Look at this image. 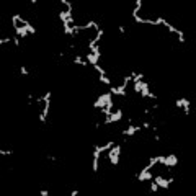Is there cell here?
I'll list each match as a JSON object with an SVG mask.
<instances>
[{"instance_id": "cell-1", "label": "cell", "mask_w": 196, "mask_h": 196, "mask_svg": "<svg viewBox=\"0 0 196 196\" xmlns=\"http://www.w3.org/2000/svg\"><path fill=\"white\" fill-rule=\"evenodd\" d=\"M120 157H121V146L120 144H114L110 150H108V159H110L111 165L116 167L118 163H120Z\"/></svg>"}, {"instance_id": "cell-2", "label": "cell", "mask_w": 196, "mask_h": 196, "mask_svg": "<svg viewBox=\"0 0 196 196\" xmlns=\"http://www.w3.org/2000/svg\"><path fill=\"white\" fill-rule=\"evenodd\" d=\"M111 100H113V98H111V93L110 92L101 93V95H98V98L93 101V108H95V110H101V108H105V106H106V103H108V101H111Z\"/></svg>"}, {"instance_id": "cell-3", "label": "cell", "mask_w": 196, "mask_h": 196, "mask_svg": "<svg viewBox=\"0 0 196 196\" xmlns=\"http://www.w3.org/2000/svg\"><path fill=\"white\" fill-rule=\"evenodd\" d=\"M152 180L155 181L157 185H159V188H160V190H169V188H170V185L175 181V178H173V177L165 178V177H162V175H157V177H154V178H152Z\"/></svg>"}, {"instance_id": "cell-4", "label": "cell", "mask_w": 196, "mask_h": 196, "mask_svg": "<svg viewBox=\"0 0 196 196\" xmlns=\"http://www.w3.org/2000/svg\"><path fill=\"white\" fill-rule=\"evenodd\" d=\"M122 110H116V111H113V113L110 114V116H105V121H103V124H114V122H120L122 120Z\"/></svg>"}, {"instance_id": "cell-5", "label": "cell", "mask_w": 196, "mask_h": 196, "mask_svg": "<svg viewBox=\"0 0 196 196\" xmlns=\"http://www.w3.org/2000/svg\"><path fill=\"white\" fill-rule=\"evenodd\" d=\"M142 131V128L141 126H137V124H129L126 129H122V136H126V137H131V136H134L136 132H141Z\"/></svg>"}, {"instance_id": "cell-6", "label": "cell", "mask_w": 196, "mask_h": 196, "mask_svg": "<svg viewBox=\"0 0 196 196\" xmlns=\"http://www.w3.org/2000/svg\"><path fill=\"white\" fill-rule=\"evenodd\" d=\"M136 178H137V181H150L154 178V175H152V172H150V170L142 169L137 175H136Z\"/></svg>"}, {"instance_id": "cell-7", "label": "cell", "mask_w": 196, "mask_h": 196, "mask_svg": "<svg viewBox=\"0 0 196 196\" xmlns=\"http://www.w3.org/2000/svg\"><path fill=\"white\" fill-rule=\"evenodd\" d=\"M110 93L111 95H118V97H122V98H126V88L122 85H118V87H114V85H111V88H110Z\"/></svg>"}, {"instance_id": "cell-8", "label": "cell", "mask_w": 196, "mask_h": 196, "mask_svg": "<svg viewBox=\"0 0 196 196\" xmlns=\"http://www.w3.org/2000/svg\"><path fill=\"white\" fill-rule=\"evenodd\" d=\"M100 155H101V152H98V150L95 149L93 150V163H92V170H93V173H97L98 172V165H100Z\"/></svg>"}, {"instance_id": "cell-9", "label": "cell", "mask_w": 196, "mask_h": 196, "mask_svg": "<svg viewBox=\"0 0 196 196\" xmlns=\"http://www.w3.org/2000/svg\"><path fill=\"white\" fill-rule=\"evenodd\" d=\"M85 61L88 62V64L95 65V64H98V61H100V57H98V56H95L93 52H87V54H85Z\"/></svg>"}, {"instance_id": "cell-10", "label": "cell", "mask_w": 196, "mask_h": 196, "mask_svg": "<svg viewBox=\"0 0 196 196\" xmlns=\"http://www.w3.org/2000/svg\"><path fill=\"white\" fill-rule=\"evenodd\" d=\"M114 144H116V142L111 141V142H106V144H103V146H95V149L98 150V152H106V150H110Z\"/></svg>"}, {"instance_id": "cell-11", "label": "cell", "mask_w": 196, "mask_h": 196, "mask_svg": "<svg viewBox=\"0 0 196 196\" xmlns=\"http://www.w3.org/2000/svg\"><path fill=\"white\" fill-rule=\"evenodd\" d=\"M181 108H183V113L186 114H190V100L188 98H181Z\"/></svg>"}, {"instance_id": "cell-12", "label": "cell", "mask_w": 196, "mask_h": 196, "mask_svg": "<svg viewBox=\"0 0 196 196\" xmlns=\"http://www.w3.org/2000/svg\"><path fill=\"white\" fill-rule=\"evenodd\" d=\"M72 62H74V64H77V65H83V67H87V64H88V62L82 57V56H75V57L72 59Z\"/></svg>"}, {"instance_id": "cell-13", "label": "cell", "mask_w": 196, "mask_h": 196, "mask_svg": "<svg viewBox=\"0 0 196 196\" xmlns=\"http://www.w3.org/2000/svg\"><path fill=\"white\" fill-rule=\"evenodd\" d=\"M141 7H142V0H136V5H134V10H132V18L139 15L141 12Z\"/></svg>"}, {"instance_id": "cell-14", "label": "cell", "mask_w": 196, "mask_h": 196, "mask_svg": "<svg viewBox=\"0 0 196 196\" xmlns=\"http://www.w3.org/2000/svg\"><path fill=\"white\" fill-rule=\"evenodd\" d=\"M98 82L105 83V85H110L111 87V79H108L106 75H98Z\"/></svg>"}, {"instance_id": "cell-15", "label": "cell", "mask_w": 196, "mask_h": 196, "mask_svg": "<svg viewBox=\"0 0 196 196\" xmlns=\"http://www.w3.org/2000/svg\"><path fill=\"white\" fill-rule=\"evenodd\" d=\"M93 69H95V72H98V75H106V71H105L100 64H95L93 65Z\"/></svg>"}, {"instance_id": "cell-16", "label": "cell", "mask_w": 196, "mask_h": 196, "mask_svg": "<svg viewBox=\"0 0 196 196\" xmlns=\"http://www.w3.org/2000/svg\"><path fill=\"white\" fill-rule=\"evenodd\" d=\"M159 190H160L159 185H157L154 180H150V186H149V191H150V193H155V191H159Z\"/></svg>"}, {"instance_id": "cell-17", "label": "cell", "mask_w": 196, "mask_h": 196, "mask_svg": "<svg viewBox=\"0 0 196 196\" xmlns=\"http://www.w3.org/2000/svg\"><path fill=\"white\" fill-rule=\"evenodd\" d=\"M20 74H22V75H28V74H30V71H28L24 65H20Z\"/></svg>"}, {"instance_id": "cell-18", "label": "cell", "mask_w": 196, "mask_h": 196, "mask_svg": "<svg viewBox=\"0 0 196 196\" xmlns=\"http://www.w3.org/2000/svg\"><path fill=\"white\" fill-rule=\"evenodd\" d=\"M12 154H13V150H5V149L0 150V155H12Z\"/></svg>"}, {"instance_id": "cell-19", "label": "cell", "mask_w": 196, "mask_h": 196, "mask_svg": "<svg viewBox=\"0 0 196 196\" xmlns=\"http://www.w3.org/2000/svg\"><path fill=\"white\" fill-rule=\"evenodd\" d=\"M141 128H142V129H149V128H152V124H150L149 121H144V122L141 124Z\"/></svg>"}, {"instance_id": "cell-20", "label": "cell", "mask_w": 196, "mask_h": 196, "mask_svg": "<svg viewBox=\"0 0 196 196\" xmlns=\"http://www.w3.org/2000/svg\"><path fill=\"white\" fill-rule=\"evenodd\" d=\"M10 41H12V39H10L8 36H7V38H2V39H0V44H8Z\"/></svg>"}, {"instance_id": "cell-21", "label": "cell", "mask_w": 196, "mask_h": 196, "mask_svg": "<svg viewBox=\"0 0 196 196\" xmlns=\"http://www.w3.org/2000/svg\"><path fill=\"white\" fill-rule=\"evenodd\" d=\"M13 44H15L16 48H20V38L16 36V34H15V38H13Z\"/></svg>"}, {"instance_id": "cell-22", "label": "cell", "mask_w": 196, "mask_h": 196, "mask_svg": "<svg viewBox=\"0 0 196 196\" xmlns=\"http://www.w3.org/2000/svg\"><path fill=\"white\" fill-rule=\"evenodd\" d=\"M39 195H41V196H49V191H48V190H41Z\"/></svg>"}, {"instance_id": "cell-23", "label": "cell", "mask_w": 196, "mask_h": 196, "mask_svg": "<svg viewBox=\"0 0 196 196\" xmlns=\"http://www.w3.org/2000/svg\"><path fill=\"white\" fill-rule=\"evenodd\" d=\"M71 196H79V190H72V193Z\"/></svg>"}, {"instance_id": "cell-24", "label": "cell", "mask_w": 196, "mask_h": 196, "mask_svg": "<svg viewBox=\"0 0 196 196\" xmlns=\"http://www.w3.org/2000/svg\"><path fill=\"white\" fill-rule=\"evenodd\" d=\"M118 30H120V33L124 34V26H121V24H120V26H118Z\"/></svg>"}, {"instance_id": "cell-25", "label": "cell", "mask_w": 196, "mask_h": 196, "mask_svg": "<svg viewBox=\"0 0 196 196\" xmlns=\"http://www.w3.org/2000/svg\"><path fill=\"white\" fill-rule=\"evenodd\" d=\"M160 139H162V137H160L159 134H155V136H154V141H160Z\"/></svg>"}]
</instances>
